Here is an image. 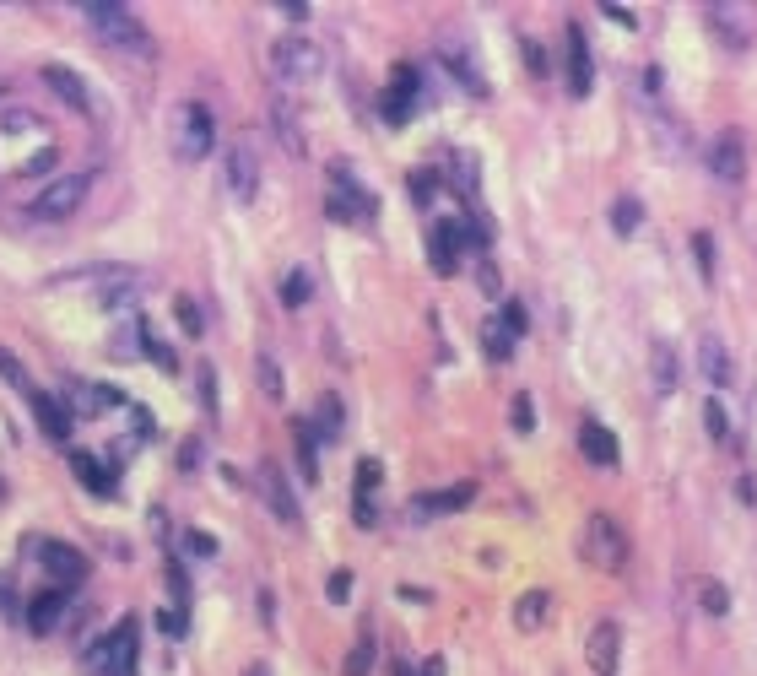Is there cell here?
<instances>
[{"instance_id": "f35d334b", "label": "cell", "mask_w": 757, "mask_h": 676, "mask_svg": "<svg viewBox=\"0 0 757 676\" xmlns=\"http://www.w3.org/2000/svg\"><path fill=\"white\" fill-rule=\"evenodd\" d=\"M693 260H698L703 282H714V238L709 233H693Z\"/></svg>"}, {"instance_id": "1f68e13d", "label": "cell", "mask_w": 757, "mask_h": 676, "mask_svg": "<svg viewBox=\"0 0 757 676\" xmlns=\"http://www.w3.org/2000/svg\"><path fill=\"white\" fill-rule=\"evenodd\" d=\"M255 374H260V390H265V401H282V368H276V357L271 352H260L255 357Z\"/></svg>"}, {"instance_id": "484cf974", "label": "cell", "mask_w": 757, "mask_h": 676, "mask_svg": "<svg viewBox=\"0 0 757 676\" xmlns=\"http://www.w3.org/2000/svg\"><path fill=\"white\" fill-rule=\"evenodd\" d=\"M612 228H617L622 238H633V233L644 228V206L633 201V195H617V201H612Z\"/></svg>"}, {"instance_id": "4fadbf2b", "label": "cell", "mask_w": 757, "mask_h": 676, "mask_svg": "<svg viewBox=\"0 0 757 676\" xmlns=\"http://www.w3.org/2000/svg\"><path fill=\"white\" fill-rule=\"evenodd\" d=\"M563 44H568V92H574V98H590V87H595V60H590V38H584V28H574V22H568Z\"/></svg>"}, {"instance_id": "44dd1931", "label": "cell", "mask_w": 757, "mask_h": 676, "mask_svg": "<svg viewBox=\"0 0 757 676\" xmlns=\"http://www.w3.org/2000/svg\"><path fill=\"white\" fill-rule=\"evenodd\" d=\"M60 617H65V590H44V595L28 601V628L33 633H55Z\"/></svg>"}, {"instance_id": "7dc6e473", "label": "cell", "mask_w": 757, "mask_h": 676, "mask_svg": "<svg viewBox=\"0 0 757 676\" xmlns=\"http://www.w3.org/2000/svg\"><path fill=\"white\" fill-rule=\"evenodd\" d=\"M601 11H606V17H612V22H617V28H639V17H633V11H628V6H617V0H606V6H601Z\"/></svg>"}, {"instance_id": "8fae6325", "label": "cell", "mask_w": 757, "mask_h": 676, "mask_svg": "<svg viewBox=\"0 0 757 676\" xmlns=\"http://www.w3.org/2000/svg\"><path fill=\"white\" fill-rule=\"evenodd\" d=\"M417 103H422V76L411 71V65H395V82L384 87L379 114L390 119V125H406V119L417 114Z\"/></svg>"}, {"instance_id": "c3c4849f", "label": "cell", "mask_w": 757, "mask_h": 676, "mask_svg": "<svg viewBox=\"0 0 757 676\" xmlns=\"http://www.w3.org/2000/svg\"><path fill=\"white\" fill-rule=\"evenodd\" d=\"M525 65H530L536 76H547V49H541V44H525Z\"/></svg>"}, {"instance_id": "83f0119b", "label": "cell", "mask_w": 757, "mask_h": 676, "mask_svg": "<svg viewBox=\"0 0 757 676\" xmlns=\"http://www.w3.org/2000/svg\"><path fill=\"white\" fill-rule=\"evenodd\" d=\"M482 352L493 357V363H509V357H514V336H509L498 320H487V325H482Z\"/></svg>"}, {"instance_id": "52a82bcc", "label": "cell", "mask_w": 757, "mask_h": 676, "mask_svg": "<svg viewBox=\"0 0 757 676\" xmlns=\"http://www.w3.org/2000/svg\"><path fill=\"white\" fill-rule=\"evenodd\" d=\"M222 179H228L233 201H255L260 195V152H255V141H228V152H222Z\"/></svg>"}, {"instance_id": "9f6ffc18", "label": "cell", "mask_w": 757, "mask_h": 676, "mask_svg": "<svg viewBox=\"0 0 757 676\" xmlns=\"http://www.w3.org/2000/svg\"><path fill=\"white\" fill-rule=\"evenodd\" d=\"M249 676H271V671H265V666H255V671H249Z\"/></svg>"}, {"instance_id": "836d02e7", "label": "cell", "mask_w": 757, "mask_h": 676, "mask_svg": "<svg viewBox=\"0 0 757 676\" xmlns=\"http://www.w3.org/2000/svg\"><path fill=\"white\" fill-rule=\"evenodd\" d=\"M698 601H703V612H709V617H725L730 612V590L720 585V579H709V585L698 590Z\"/></svg>"}, {"instance_id": "30bf717a", "label": "cell", "mask_w": 757, "mask_h": 676, "mask_svg": "<svg viewBox=\"0 0 757 676\" xmlns=\"http://www.w3.org/2000/svg\"><path fill=\"white\" fill-rule=\"evenodd\" d=\"M709 174L725 184V190H736L741 179H747V136H741L736 125L720 130V136L709 141Z\"/></svg>"}, {"instance_id": "277c9868", "label": "cell", "mask_w": 757, "mask_h": 676, "mask_svg": "<svg viewBox=\"0 0 757 676\" xmlns=\"http://www.w3.org/2000/svg\"><path fill=\"white\" fill-rule=\"evenodd\" d=\"M82 660L92 676H136V622H119L103 639H92Z\"/></svg>"}, {"instance_id": "7a4b0ae2", "label": "cell", "mask_w": 757, "mask_h": 676, "mask_svg": "<svg viewBox=\"0 0 757 676\" xmlns=\"http://www.w3.org/2000/svg\"><path fill=\"white\" fill-rule=\"evenodd\" d=\"M320 71H325V49L314 44V38L287 33V38H276V44H271V76L282 87H309Z\"/></svg>"}, {"instance_id": "ba28073f", "label": "cell", "mask_w": 757, "mask_h": 676, "mask_svg": "<svg viewBox=\"0 0 757 676\" xmlns=\"http://www.w3.org/2000/svg\"><path fill=\"white\" fill-rule=\"evenodd\" d=\"M211 141H217V119H211L206 103H184L179 109V136H174V147L184 163H201V157L211 152Z\"/></svg>"}, {"instance_id": "4dcf8cb0", "label": "cell", "mask_w": 757, "mask_h": 676, "mask_svg": "<svg viewBox=\"0 0 757 676\" xmlns=\"http://www.w3.org/2000/svg\"><path fill=\"white\" fill-rule=\"evenodd\" d=\"M76 476H82V482L92 487V493H103V498L114 493V476H109V466H98L92 455H76Z\"/></svg>"}, {"instance_id": "ffe728a7", "label": "cell", "mask_w": 757, "mask_h": 676, "mask_svg": "<svg viewBox=\"0 0 757 676\" xmlns=\"http://www.w3.org/2000/svg\"><path fill=\"white\" fill-rule=\"evenodd\" d=\"M476 498V482H455V487H444V493H428V498H417L411 503V514H455V509H466V503Z\"/></svg>"}, {"instance_id": "6f0895ef", "label": "cell", "mask_w": 757, "mask_h": 676, "mask_svg": "<svg viewBox=\"0 0 757 676\" xmlns=\"http://www.w3.org/2000/svg\"><path fill=\"white\" fill-rule=\"evenodd\" d=\"M0 92H6V87H0Z\"/></svg>"}, {"instance_id": "ee69618b", "label": "cell", "mask_w": 757, "mask_h": 676, "mask_svg": "<svg viewBox=\"0 0 757 676\" xmlns=\"http://www.w3.org/2000/svg\"><path fill=\"white\" fill-rule=\"evenodd\" d=\"M0 379H6V384H17V390H28V368H22V363H17V357H11L6 347H0Z\"/></svg>"}, {"instance_id": "681fc988", "label": "cell", "mask_w": 757, "mask_h": 676, "mask_svg": "<svg viewBox=\"0 0 757 676\" xmlns=\"http://www.w3.org/2000/svg\"><path fill=\"white\" fill-rule=\"evenodd\" d=\"M433 190H438L433 174H411V195H417V201H433Z\"/></svg>"}, {"instance_id": "6da1fadb", "label": "cell", "mask_w": 757, "mask_h": 676, "mask_svg": "<svg viewBox=\"0 0 757 676\" xmlns=\"http://www.w3.org/2000/svg\"><path fill=\"white\" fill-rule=\"evenodd\" d=\"M76 11H82V22L109 49H125V55H136V60H152L157 55V38L141 28V17L125 6V0H76Z\"/></svg>"}, {"instance_id": "816d5d0a", "label": "cell", "mask_w": 757, "mask_h": 676, "mask_svg": "<svg viewBox=\"0 0 757 676\" xmlns=\"http://www.w3.org/2000/svg\"><path fill=\"white\" fill-rule=\"evenodd\" d=\"M476 282H482V293H498V271H493V265H482V271H476Z\"/></svg>"}, {"instance_id": "f6af8a7d", "label": "cell", "mask_w": 757, "mask_h": 676, "mask_svg": "<svg viewBox=\"0 0 757 676\" xmlns=\"http://www.w3.org/2000/svg\"><path fill=\"white\" fill-rule=\"evenodd\" d=\"M325 595H330V601H347V595H352V568H336V574H330V585H325Z\"/></svg>"}, {"instance_id": "db71d44e", "label": "cell", "mask_w": 757, "mask_h": 676, "mask_svg": "<svg viewBox=\"0 0 757 676\" xmlns=\"http://www.w3.org/2000/svg\"><path fill=\"white\" fill-rule=\"evenodd\" d=\"M422 676H444V660H428V666H422Z\"/></svg>"}, {"instance_id": "9c48e42d", "label": "cell", "mask_w": 757, "mask_h": 676, "mask_svg": "<svg viewBox=\"0 0 757 676\" xmlns=\"http://www.w3.org/2000/svg\"><path fill=\"white\" fill-rule=\"evenodd\" d=\"M703 22H709L714 33L725 38V49H736V55H747V44H752V6H736V0H709L703 6Z\"/></svg>"}, {"instance_id": "2e32d148", "label": "cell", "mask_w": 757, "mask_h": 676, "mask_svg": "<svg viewBox=\"0 0 757 676\" xmlns=\"http://www.w3.org/2000/svg\"><path fill=\"white\" fill-rule=\"evenodd\" d=\"M38 563H44L49 574L60 579V585H76V579L87 574L82 552H76V547H65V541H38Z\"/></svg>"}, {"instance_id": "b9f144b4", "label": "cell", "mask_w": 757, "mask_h": 676, "mask_svg": "<svg viewBox=\"0 0 757 676\" xmlns=\"http://www.w3.org/2000/svg\"><path fill=\"white\" fill-rule=\"evenodd\" d=\"M509 422H514V433H530V428H536V406H530V395H514Z\"/></svg>"}, {"instance_id": "e575fe53", "label": "cell", "mask_w": 757, "mask_h": 676, "mask_svg": "<svg viewBox=\"0 0 757 676\" xmlns=\"http://www.w3.org/2000/svg\"><path fill=\"white\" fill-rule=\"evenodd\" d=\"M0 130H6V136H38L44 141V125H38L33 114H22V109H11L6 119H0Z\"/></svg>"}, {"instance_id": "8d00e7d4", "label": "cell", "mask_w": 757, "mask_h": 676, "mask_svg": "<svg viewBox=\"0 0 757 676\" xmlns=\"http://www.w3.org/2000/svg\"><path fill=\"white\" fill-rule=\"evenodd\" d=\"M379 476H384V466H379V460H357V498H368V503H374V493H379Z\"/></svg>"}, {"instance_id": "f5cc1de1", "label": "cell", "mask_w": 757, "mask_h": 676, "mask_svg": "<svg viewBox=\"0 0 757 676\" xmlns=\"http://www.w3.org/2000/svg\"><path fill=\"white\" fill-rule=\"evenodd\" d=\"M736 498H741V503H757V487H752V476H741V482H736Z\"/></svg>"}, {"instance_id": "f546056e", "label": "cell", "mask_w": 757, "mask_h": 676, "mask_svg": "<svg viewBox=\"0 0 757 676\" xmlns=\"http://www.w3.org/2000/svg\"><path fill=\"white\" fill-rule=\"evenodd\" d=\"M309 298H314V276L303 271V265H298V271H287V282H282V303H287V309H303Z\"/></svg>"}, {"instance_id": "f907efd6", "label": "cell", "mask_w": 757, "mask_h": 676, "mask_svg": "<svg viewBox=\"0 0 757 676\" xmlns=\"http://www.w3.org/2000/svg\"><path fill=\"white\" fill-rule=\"evenodd\" d=\"M276 11H282V17H292V22H303L314 6H303V0H276Z\"/></svg>"}, {"instance_id": "d6a6232c", "label": "cell", "mask_w": 757, "mask_h": 676, "mask_svg": "<svg viewBox=\"0 0 757 676\" xmlns=\"http://www.w3.org/2000/svg\"><path fill=\"white\" fill-rule=\"evenodd\" d=\"M498 325L509 330L514 341H520L525 330H530V314H525V303H514V298H509V303H503V309H498Z\"/></svg>"}, {"instance_id": "f1b7e54d", "label": "cell", "mask_w": 757, "mask_h": 676, "mask_svg": "<svg viewBox=\"0 0 757 676\" xmlns=\"http://www.w3.org/2000/svg\"><path fill=\"white\" fill-rule=\"evenodd\" d=\"M438 60H444V65H449V71H455V76H460V87H471V92H476V98H482V92H487V82H482V76H476V65L466 60V49H444V55H438Z\"/></svg>"}, {"instance_id": "7bdbcfd3", "label": "cell", "mask_w": 757, "mask_h": 676, "mask_svg": "<svg viewBox=\"0 0 757 676\" xmlns=\"http://www.w3.org/2000/svg\"><path fill=\"white\" fill-rule=\"evenodd\" d=\"M184 552H195V558H217V536H206V530H184Z\"/></svg>"}, {"instance_id": "9a60e30c", "label": "cell", "mask_w": 757, "mask_h": 676, "mask_svg": "<svg viewBox=\"0 0 757 676\" xmlns=\"http://www.w3.org/2000/svg\"><path fill=\"white\" fill-rule=\"evenodd\" d=\"M584 655H590L595 676H617V655H622V628H617L612 617H606V622H595V628H590V649H584Z\"/></svg>"}, {"instance_id": "74e56055", "label": "cell", "mask_w": 757, "mask_h": 676, "mask_svg": "<svg viewBox=\"0 0 757 676\" xmlns=\"http://www.w3.org/2000/svg\"><path fill=\"white\" fill-rule=\"evenodd\" d=\"M157 628H163L168 639H184V633H190V612H184V606H163V612H157Z\"/></svg>"}, {"instance_id": "603a6c76", "label": "cell", "mask_w": 757, "mask_h": 676, "mask_svg": "<svg viewBox=\"0 0 757 676\" xmlns=\"http://www.w3.org/2000/svg\"><path fill=\"white\" fill-rule=\"evenodd\" d=\"M292 439H298V466H303V476H320V455H314V449H320V433L309 428V417H298L292 422Z\"/></svg>"}, {"instance_id": "ab89813d", "label": "cell", "mask_w": 757, "mask_h": 676, "mask_svg": "<svg viewBox=\"0 0 757 676\" xmlns=\"http://www.w3.org/2000/svg\"><path fill=\"white\" fill-rule=\"evenodd\" d=\"M179 325H184V336H201V330H206V314H201V303H195V298H179Z\"/></svg>"}, {"instance_id": "bcb514c9", "label": "cell", "mask_w": 757, "mask_h": 676, "mask_svg": "<svg viewBox=\"0 0 757 676\" xmlns=\"http://www.w3.org/2000/svg\"><path fill=\"white\" fill-rule=\"evenodd\" d=\"M49 168H55V147H44L38 157H28V168H22V174H28V179H38V174H49Z\"/></svg>"}, {"instance_id": "7402d4cb", "label": "cell", "mask_w": 757, "mask_h": 676, "mask_svg": "<svg viewBox=\"0 0 757 676\" xmlns=\"http://www.w3.org/2000/svg\"><path fill=\"white\" fill-rule=\"evenodd\" d=\"M341 422H347V412H341V395H320L314 422H309V428L320 433V444H325V439H341Z\"/></svg>"}, {"instance_id": "5b68a950", "label": "cell", "mask_w": 757, "mask_h": 676, "mask_svg": "<svg viewBox=\"0 0 757 676\" xmlns=\"http://www.w3.org/2000/svg\"><path fill=\"white\" fill-rule=\"evenodd\" d=\"M579 552H584V563H595L601 574H617V568L628 563V536H622V525L612 514H590V520H584V536H579Z\"/></svg>"}, {"instance_id": "60d3db41", "label": "cell", "mask_w": 757, "mask_h": 676, "mask_svg": "<svg viewBox=\"0 0 757 676\" xmlns=\"http://www.w3.org/2000/svg\"><path fill=\"white\" fill-rule=\"evenodd\" d=\"M703 428H709L720 444L730 439V422H725V406H720V401H703Z\"/></svg>"}, {"instance_id": "5bb4252c", "label": "cell", "mask_w": 757, "mask_h": 676, "mask_svg": "<svg viewBox=\"0 0 757 676\" xmlns=\"http://www.w3.org/2000/svg\"><path fill=\"white\" fill-rule=\"evenodd\" d=\"M28 406H33V417H38V428L49 433L55 444L71 439V428H76V417H71V406L60 401V395H44V390H28Z\"/></svg>"}, {"instance_id": "e0dca14e", "label": "cell", "mask_w": 757, "mask_h": 676, "mask_svg": "<svg viewBox=\"0 0 757 676\" xmlns=\"http://www.w3.org/2000/svg\"><path fill=\"white\" fill-rule=\"evenodd\" d=\"M579 449H584V460L590 466H617V433L612 428H601V422H579Z\"/></svg>"}, {"instance_id": "7c38bea8", "label": "cell", "mask_w": 757, "mask_h": 676, "mask_svg": "<svg viewBox=\"0 0 757 676\" xmlns=\"http://www.w3.org/2000/svg\"><path fill=\"white\" fill-rule=\"evenodd\" d=\"M255 482H260V498H265V509L276 514L282 525H298L303 514H298V498H292V487H287V476L282 466H271V460H260L255 466Z\"/></svg>"}, {"instance_id": "ac0fdd59", "label": "cell", "mask_w": 757, "mask_h": 676, "mask_svg": "<svg viewBox=\"0 0 757 676\" xmlns=\"http://www.w3.org/2000/svg\"><path fill=\"white\" fill-rule=\"evenodd\" d=\"M698 368H703V379H709V384H730V379H736L730 352H725V341L714 336V330H703V336H698Z\"/></svg>"}, {"instance_id": "d4e9b609", "label": "cell", "mask_w": 757, "mask_h": 676, "mask_svg": "<svg viewBox=\"0 0 757 676\" xmlns=\"http://www.w3.org/2000/svg\"><path fill=\"white\" fill-rule=\"evenodd\" d=\"M271 119H276V136H282V147L292 152V157H303V125L292 119V109H287V98H276V109H271Z\"/></svg>"}, {"instance_id": "8992f818", "label": "cell", "mask_w": 757, "mask_h": 676, "mask_svg": "<svg viewBox=\"0 0 757 676\" xmlns=\"http://www.w3.org/2000/svg\"><path fill=\"white\" fill-rule=\"evenodd\" d=\"M330 179H336V190H330V201H325L330 217H336V222H374V195L352 179L347 163L330 168Z\"/></svg>"}, {"instance_id": "d6986e66", "label": "cell", "mask_w": 757, "mask_h": 676, "mask_svg": "<svg viewBox=\"0 0 757 676\" xmlns=\"http://www.w3.org/2000/svg\"><path fill=\"white\" fill-rule=\"evenodd\" d=\"M38 82L55 92L60 103H71V109H87V82H82L76 71H65V65H44V71H38Z\"/></svg>"}, {"instance_id": "3957f363", "label": "cell", "mask_w": 757, "mask_h": 676, "mask_svg": "<svg viewBox=\"0 0 757 676\" xmlns=\"http://www.w3.org/2000/svg\"><path fill=\"white\" fill-rule=\"evenodd\" d=\"M87 190H92V174H60V179L38 184V195L28 201V217H33V222H65V217H76L82 201H87Z\"/></svg>"}, {"instance_id": "cb8c5ba5", "label": "cell", "mask_w": 757, "mask_h": 676, "mask_svg": "<svg viewBox=\"0 0 757 676\" xmlns=\"http://www.w3.org/2000/svg\"><path fill=\"white\" fill-rule=\"evenodd\" d=\"M547 606H552L547 590H530V595H520V601H514V622H520L525 633H536L541 622H547Z\"/></svg>"}, {"instance_id": "4316f807", "label": "cell", "mask_w": 757, "mask_h": 676, "mask_svg": "<svg viewBox=\"0 0 757 676\" xmlns=\"http://www.w3.org/2000/svg\"><path fill=\"white\" fill-rule=\"evenodd\" d=\"M649 368H655V390L671 395L676 390V347H671V341H655V363H649Z\"/></svg>"}, {"instance_id": "d590c367", "label": "cell", "mask_w": 757, "mask_h": 676, "mask_svg": "<svg viewBox=\"0 0 757 676\" xmlns=\"http://www.w3.org/2000/svg\"><path fill=\"white\" fill-rule=\"evenodd\" d=\"M368 671H374V639L363 633V639L352 644V655H347V676H368Z\"/></svg>"}, {"instance_id": "11a10c76", "label": "cell", "mask_w": 757, "mask_h": 676, "mask_svg": "<svg viewBox=\"0 0 757 676\" xmlns=\"http://www.w3.org/2000/svg\"><path fill=\"white\" fill-rule=\"evenodd\" d=\"M395 676H417V671H411V666H406V660H401V666H395Z\"/></svg>"}]
</instances>
